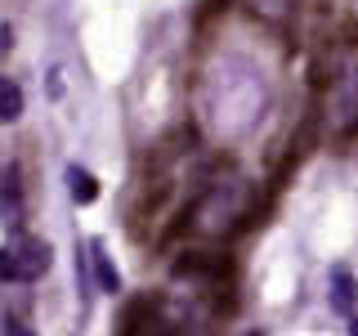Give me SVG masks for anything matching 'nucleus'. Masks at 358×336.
I'll return each instance as SVG.
<instances>
[{
  "label": "nucleus",
  "instance_id": "obj_1",
  "mask_svg": "<svg viewBox=\"0 0 358 336\" xmlns=\"http://www.w3.org/2000/svg\"><path fill=\"white\" fill-rule=\"evenodd\" d=\"M54 251L50 242L36 238V233H14L5 246H0V283H36V278L50 269Z\"/></svg>",
  "mask_w": 358,
  "mask_h": 336
},
{
  "label": "nucleus",
  "instance_id": "obj_2",
  "mask_svg": "<svg viewBox=\"0 0 358 336\" xmlns=\"http://www.w3.org/2000/svg\"><path fill=\"white\" fill-rule=\"evenodd\" d=\"M175 274H179V278H220V274H229V265H224L220 255L184 251V260H175Z\"/></svg>",
  "mask_w": 358,
  "mask_h": 336
},
{
  "label": "nucleus",
  "instance_id": "obj_3",
  "mask_svg": "<svg viewBox=\"0 0 358 336\" xmlns=\"http://www.w3.org/2000/svg\"><path fill=\"white\" fill-rule=\"evenodd\" d=\"M354 300H358V278H354L345 265H336V269H331V309L354 314Z\"/></svg>",
  "mask_w": 358,
  "mask_h": 336
},
{
  "label": "nucleus",
  "instance_id": "obj_4",
  "mask_svg": "<svg viewBox=\"0 0 358 336\" xmlns=\"http://www.w3.org/2000/svg\"><path fill=\"white\" fill-rule=\"evenodd\" d=\"M67 193H72L76 206H90L99 197V179L85 171V166H67Z\"/></svg>",
  "mask_w": 358,
  "mask_h": 336
},
{
  "label": "nucleus",
  "instance_id": "obj_5",
  "mask_svg": "<svg viewBox=\"0 0 358 336\" xmlns=\"http://www.w3.org/2000/svg\"><path fill=\"white\" fill-rule=\"evenodd\" d=\"M90 260H94V274H99V287L112 291L117 296L121 291V274H117V265L108 260V251H103V242H90Z\"/></svg>",
  "mask_w": 358,
  "mask_h": 336
},
{
  "label": "nucleus",
  "instance_id": "obj_6",
  "mask_svg": "<svg viewBox=\"0 0 358 336\" xmlns=\"http://www.w3.org/2000/svg\"><path fill=\"white\" fill-rule=\"evenodd\" d=\"M22 85L9 81V76H0V121H18L22 117Z\"/></svg>",
  "mask_w": 358,
  "mask_h": 336
},
{
  "label": "nucleus",
  "instance_id": "obj_7",
  "mask_svg": "<svg viewBox=\"0 0 358 336\" xmlns=\"http://www.w3.org/2000/svg\"><path fill=\"white\" fill-rule=\"evenodd\" d=\"M5 336H31V328L18 318V314H9V318H5Z\"/></svg>",
  "mask_w": 358,
  "mask_h": 336
},
{
  "label": "nucleus",
  "instance_id": "obj_8",
  "mask_svg": "<svg viewBox=\"0 0 358 336\" xmlns=\"http://www.w3.org/2000/svg\"><path fill=\"white\" fill-rule=\"evenodd\" d=\"M350 336H358V318H350Z\"/></svg>",
  "mask_w": 358,
  "mask_h": 336
},
{
  "label": "nucleus",
  "instance_id": "obj_9",
  "mask_svg": "<svg viewBox=\"0 0 358 336\" xmlns=\"http://www.w3.org/2000/svg\"><path fill=\"white\" fill-rule=\"evenodd\" d=\"M251 336H268V332H251Z\"/></svg>",
  "mask_w": 358,
  "mask_h": 336
}]
</instances>
